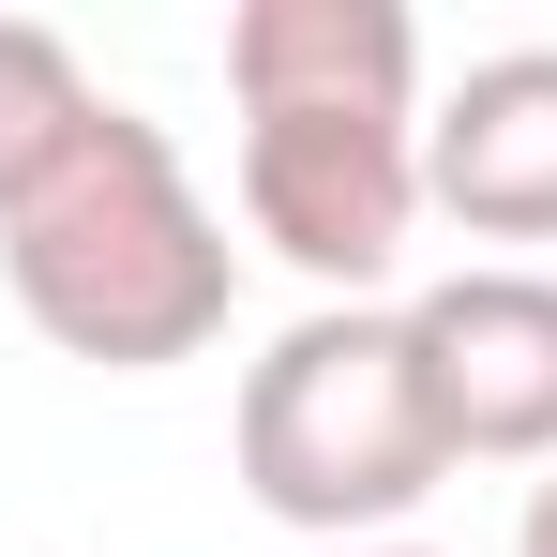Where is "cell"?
<instances>
[{
  "mask_svg": "<svg viewBox=\"0 0 557 557\" xmlns=\"http://www.w3.org/2000/svg\"><path fill=\"white\" fill-rule=\"evenodd\" d=\"M91 106H106L91 61H76L46 15H0V211L46 182L61 151H76V121H91Z\"/></svg>",
  "mask_w": 557,
  "mask_h": 557,
  "instance_id": "8992f818",
  "label": "cell"
},
{
  "mask_svg": "<svg viewBox=\"0 0 557 557\" xmlns=\"http://www.w3.org/2000/svg\"><path fill=\"white\" fill-rule=\"evenodd\" d=\"M422 211L467 242H557V46H497L422 106Z\"/></svg>",
  "mask_w": 557,
  "mask_h": 557,
  "instance_id": "5b68a950",
  "label": "cell"
},
{
  "mask_svg": "<svg viewBox=\"0 0 557 557\" xmlns=\"http://www.w3.org/2000/svg\"><path fill=\"white\" fill-rule=\"evenodd\" d=\"M226 106H242V226L317 301H376V272L422 226V15L407 0H242Z\"/></svg>",
  "mask_w": 557,
  "mask_h": 557,
  "instance_id": "6da1fadb",
  "label": "cell"
},
{
  "mask_svg": "<svg viewBox=\"0 0 557 557\" xmlns=\"http://www.w3.org/2000/svg\"><path fill=\"white\" fill-rule=\"evenodd\" d=\"M0 286H15V317H30L61 362L166 376V362H196V347L226 332L242 242H226V211L196 196L182 136L106 91L91 121H76V151L0 211Z\"/></svg>",
  "mask_w": 557,
  "mask_h": 557,
  "instance_id": "7a4b0ae2",
  "label": "cell"
},
{
  "mask_svg": "<svg viewBox=\"0 0 557 557\" xmlns=\"http://www.w3.org/2000/svg\"><path fill=\"white\" fill-rule=\"evenodd\" d=\"M407 332L437 376L453 467H557V272H528V257L437 272L407 301Z\"/></svg>",
  "mask_w": 557,
  "mask_h": 557,
  "instance_id": "277c9868",
  "label": "cell"
},
{
  "mask_svg": "<svg viewBox=\"0 0 557 557\" xmlns=\"http://www.w3.org/2000/svg\"><path fill=\"white\" fill-rule=\"evenodd\" d=\"M512 557H557V467L528 482V512H512Z\"/></svg>",
  "mask_w": 557,
  "mask_h": 557,
  "instance_id": "52a82bcc",
  "label": "cell"
},
{
  "mask_svg": "<svg viewBox=\"0 0 557 557\" xmlns=\"http://www.w3.org/2000/svg\"><path fill=\"white\" fill-rule=\"evenodd\" d=\"M226 437H242V497L272 528H301V543H332V557L407 543V512L453 482V422H437L407 301H317V317H286L242 362V422Z\"/></svg>",
  "mask_w": 557,
  "mask_h": 557,
  "instance_id": "3957f363",
  "label": "cell"
},
{
  "mask_svg": "<svg viewBox=\"0 0 557 557\" xmlns=\"http://www.w3.org/2000/svg\"><path fill=\"white\" fill-rule=\"evenodd\" d=\"M362 557H437V543H362Z\"/></svg>",
  "mask_w": 557,
  "mask_h": 557,
  "instance_id": "ba28073f",
  "label": "cell"
}]
</instances>
